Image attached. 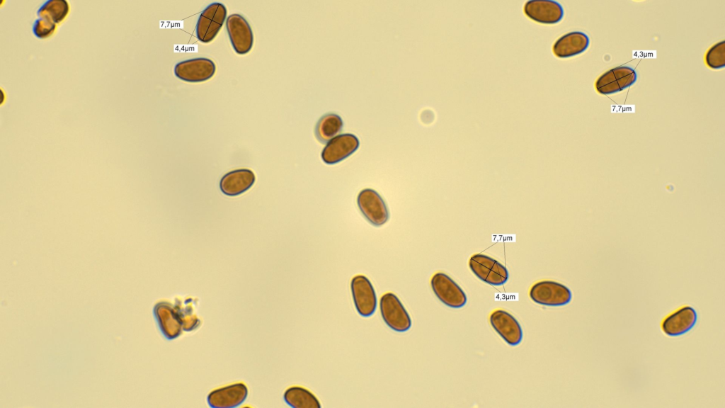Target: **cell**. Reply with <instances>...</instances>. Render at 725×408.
I'll list each match as a JSON object with an SVG mask.
<instances>
[{
  "mask_svg": "<svg viewBox=\"0 0 725 408\" xmlns=\"http://www.w3.org/2000/svg\"><path fill=\"white\" fill-rule=\"evenodd\" d=\"M285 402L294 408H321L317 397L309 390L298 385L288 387L284 392Z\"/></svg>",
  "mask_w": 725,
  "mask_h": 408,
  "instance_id": "obj_20",
  "label": "cell"
},
{
  "mask_svg": "<svg viewBox=\"0 0 725 408\" xmlns=\"http://www.w3.org/2000/svg\"><path fill=\"white\" fill-rule=\"evenodd\" d=\"M697 319L695 310L691 306L684 305L663 319L661 324V329L667 336H680L689 332L695 325Z\"/></svg>",
  "mask_w": 725,
  "mask_h": 408,
  "instance_id": "obj_16",
  "label": "cell"
},
{
  "mask_svg": "<svg viewBox=\"0 0 725 408\" xmlns=\"http://www.w3.org/2000/svg\"><path fill=\"white\" fill-rule=\"evenodd\" d=\"M56 29V24L43 18L36 19L32 26L33 35L40 39H45L52 35Z\"/></svg>",
  "mask_w": 725,
  "mask_h": 408,
  "instance_id": "obj_24",
  "label": "cell"
},
{
  "mask_svg": "<svg viewBox=\"0 0 725 408\" xmlns=\"http://www.w3.org/2000/svg\"><path fill=\"white\" fill-rule=\"evenodd\" d=\"M216 71L215 64L205 57L186 60L177 63L174 74L177 78L187 82H201L210 79Z\"/></svg>",
  "mask_w": 725,
  "mask_h": 408,
  "instance_id": "obj_10",
  "label": "cell"
},
{
  "mask_svg": "<svg viewBox=\"0 0 725 408\" xmlns=\"http://www.w3.org/2000/svg\"><path fill=\"white\" fill-rule=\"evenodd\" d=\"M69 6L65 0H47L37 11L39 18H46L54 23H59L67 16Z\"/></svg>",
  "mask_w": 725,
  "mask_h": 408,
  "instance_id": "obj_22",
  "label": "cell"
},
{
  "mask_svg": "<svg viewBox=\"0 0 725 408\" xmlns=\"http://www.w3.org/2000/svg\"><path fill=\"white\" fill-rule=\"evenodd\" d=\"M469 266L480 280L492 285H501L508 279L507 268L496 259L482 254L472 255Z\"/></svg>",
  "mask_w": 725,
  "mask_h": 408,
  "instance_id": "obj_4",
  "label": "cell"
},
{
  "mask_svg": "<svg viewBox=\"0 0 725 408\" xmlns=\"http://www.w3.org/2000/svg\"><path fill=\"white\" fill-rule=\"evenodd\" d=\"M248 387L243 382H236L212 390L207 401L211 407H234L246 399Z\"/></svg>",
  "mask_w": 725,
  "mask_h": 408,
  "instance_id": "obj_14",
  "label": "cell"
},
{
  "mask_svg": "<svg viewBox=\"0 0 725 408\" xmlns=\"http://www.w3.org/2000/svg\"><path fill=\"white\" fill-rule=\"evenodd\" d=\"M153 314L160 332L166 339H174L181 334L183 326L173 304L165 300H158L154 305Z\"/></svg>",
  "mask_w": 725,
  "mask_h": 408,
  "instance_id": "obj_11",
  "label": "cell"
},
{
  "mask_svg": "<svg viewBox=\"0 0 725 408\" xmlns=\"http://www.w3.org/2000/svg\"><path fill=\"white\" fill-rule=\"evenodd\" d=\"M529 295L533 302L550 307L565 305L572 298V293L568 287L552 280H542L535 283Z\"/></svg>",
  "mask_w": 725,
  "mask_h": 408,
  "instance_id": "obj_3",
  "label": "cell"
},
{
  "mask_svg": "<svg viewBox=\"0 0 725 408\" xmlns=\"http://www.w3.org/2000/svg\"><path fill=\"white\" fill-rule=\"evenodd\" d=\"M430 285L436 297L450 307L460 308L467 303V298L464 290L444 273H435L431 278Z\"/></svg>",
  "mask_w": 725,
  "mask_h": 408,
  "instance_id": "obj_5",
  "label": "cell"
},
{
  "mask_svg": "<svg viewBox=\"0 0 725 408\" xmlns=\"http://www.w3.org/2000/svg\"><path fill=\"white\" fill-rule=\"evenodd\" d=\"M226 28L231 44L237 54L245 55L251 50L253 31L243 16L239 13L229 15L226 20Z\"/></svg>",
  "mask_w": 725,
  "mask_h": 408,
  "instance_id": "obj_9",
  "label": "cell"
},
{
  "mask_svg": "<svg viewBox=\"0 0 725 408\" xmlns=\"http://www.w3.org/2000/svg\"><path fill=\"white\" fill-rule=\"evenodd\" d=\"M524 13L530 19L542 24H555L561 21L564 9L552 0H530L523 7Z\"/></svg>",
  "mask_w": 725,
  "mask_h": 408,
  "instance_id": "obj_15",
  "label": "cell"
},
{
  "mask_svg": "<svg viewBox=\"0 0 725 408\" xmlns=\"http://www.w3.org/2000/svg\"><path fill=\"white\" fill-rule=\"evenodd\" d=\"M357 203L362 215L372 225L379 227L387 222L389 216L387 207L375 190H362L358 196Z\"/></svg>",
  "mask_w": 725,
  "mask_h": 408,
  "instance_id": "obj_8",
  "label": "cell"
},
{
  "mask_svg": "<svg viewBox=\"0 0 725 408\" xmlns=\"http://www.w3.org/2000/svg\"><path fill=\"white\" fill-rule=\"evenodd\" d=\"M359 145V140L355 135H337L328 142L322 150L321 159L327 164L338 163L354 153Z\"/></svg>",
  "mask_w": 725,
  "mask_h": 408,
  "instance_id": "obj_12",
  "label": "cell"
},
{
  "mask_svg": "<svg viewBox=\"0 0 725 408\" xmlns=\"http://www.w3.org/2000/svg\"><path fill=\"white\" fill-rule=\"evenodd\" d=\"M343 123L341 118L334 113L322 116L315 127V135L321 143L328 142L341 132Z\"/></svg>",
  "mask_w": 725,
  "mask_h": 408,
  "instance_id": "obj_21",
  "label": "cell"
},
{
  "mask_svg": "<svg viewBox=\"0 0 725 408\" xmlns=\"http://www.w3.org/2000/svg\"><path fill=\"white\" fill-rule=\"evenodd\" d=\"M637 79L636 72L627 66L614 67L603 73L595 82L599 94L607 95L620 92L634 84Z\"/></svg>",
  "mask_w": 725,
  "mask_h": 408,
  "instance_id": "obj_6",
  "label": "cell"
},
{
  "mask_svg": "<svg viewBox=\"0 0 725 408\" xmlns=\"http://www.w3.org/2000/svg\"><path fill=\"white\" fill-rule=\"evenodd\" d=\"M254 173L247 169H236L222 176L219 183L221 191L229 196L244 193L255 183Z\"/></svg>",
  "mask_w": 725,
  "mask_h": 408,
  "instance_id": "obj_17",
  "label": "cell"
},
{
  "mask_svg": "<svg viewBox=\"0 0 725 408\" xmlns=\"http://www.w3.org/2000/svg\"><path fill=\"white\" fill-rule=\"evenodd\" d=\"M173 306L183 330L190 332L199 327L201 319L197 314L198 303L195 299L190 297H177L175 298Z\"/></svg>",
  "mask_w": 725,
  "mask_h": 408,
  "instance_id": "obj_19",
  "label": "cell"
},
{
  "mask_svg": "<svg viewBox=\"0 0 725 408\" xmlns=\"http://www.w3.org/2000/svg\"><path fill=\"white\" fill-rule=\"evenodd\" d=\"M590 43L588 36L580 31L566 33L554 44L552 51L559 58H568L583 52Z\"/></svg>",
  "mask_w": 725,
  "mask_h": 408,
  "instance_id": "obj_18",
  "label": "cell"
},
{
  "mask_svg": "<svg viewBox=\"0 0 725 408\" xmlns=\"http://www.w3.org/2000/svg\"><path fill=\"white\" fill-rule=\"evenodd\" d=\"M227 14V8L222 3L214 2L207 6L201 12L197 21V38L204 43L211 42L222 27Z\"/></svg>",
  "mask_w": 725,
  "mask_h": 408,
  "instance_id": "obj_1",
  "label": "cell"
},
{
  "mask_svg": "<svg viewBox=\"0 0 725 408\" xmlns=\"http://www.w3.org/2000/svg\"><path fill=\"white\" fill-rule=\"evenodd\" d=\"M493 329L510 346L518 345L523 339V330L518 321L503 310H496L489 317Z\"/></svg>",
  "mask_w": 725,
  "mask_h": 408,
  "instance_id": "obj_13",
  "label": "cell"
},
{
  "mask_svg": "<svg viewBox=\"0 0 725 408\" xmlns=\"http://www.w3.org/2000/svg\"><path fill=\"white\" fill-rule=\"evenodd\" d=\"M379 310L382 319L392 330L404 332L411 328L410 315L394 293L389 292L381 296Z\"/></svg>",
  "mask_w": 725,
  "mask_h": 408,
  "instance_id": "obj_2",
  "label": "cell"
},
{
  "mask_svg": "<svg viewBox=\"0 0 725 408\" xmlns=\"http://www.w3.org/2000/svg\"><path fill=\"white\" fill-rule=\"evenodd\" d=\"M350 290L358 313L364 317L372 315L377 308V299L370 280L363 275L354 276L350 281Z\"/></svg>",
  "mask_w": 725,
  "mask_h": 408,
  "instance_id": "obj_7",
  "label": "cell"
},
{
  "mask_svg": "<svg viewBox=\"0 0 725 408\" xmlns=\"http://www.w3.org/2000/svg\"><path fill=\"white\" fill-rule=\"evenodd\" d=\"M706 64L711 69H719L725 67V41L712 45L705 55Z\"/></svg>",
  "mask_w": 725,
  "mask_h": 408,
  "instance_id": "obj_23",
  "label": "cell"
}]
</instances>
